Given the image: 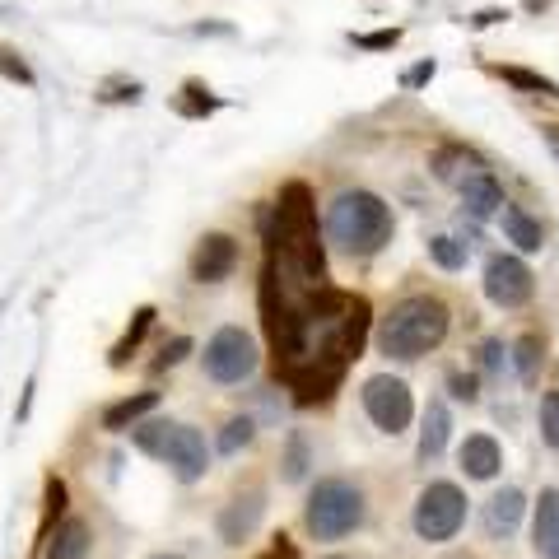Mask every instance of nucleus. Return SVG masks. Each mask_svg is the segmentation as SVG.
Here are the masks:
<instances>
[{
	"label": "nucleus",
	"instance_id": "obj_4",
	"mask_svg": "<svg viewBox=\"0 0 559 559\" xmlns=\"http://www.w3.org/2000/svg\"><path fill=\"white\" fill-rule=\"evenodd\" d=\"M303 522H308V532H313L317 541H341V536H350L359 522H364V490L350 485V480H341V476L317 480V490L308 494Z\"/></svg>",
	"mask_w": 559,
	"mask_h": 559
},
{
	"label": "nucleus",
	"instance_id": "obj_11",
	"mask_svg": "<svg viewBox=\"0 0 559 559\" xmlns=\"http://www.w3.org/2000/svg\"><path fill=\"white\" fill-rule=\"evenodd\" d=\"M261 513H266V494H261V490L238 494V499L219 513V541H224V546H243L247 536L257 532Z\"/></svg>",
	"mask_w": 559,
	"mask_h": 559
},
{
	"label": "nucleus",
	"instance_id": "obj_16",
	"mask_svg": "<svg viewBox=\"0 0 559 559\" xmlns=\"http://www.w3.org/2000/svg\"><path fill=\"white\" fill-rule=\"evenodd\" d=\"M219 108H224V98H219L205 80H182V89L173 94V112L187 117V122H205V117H215Z\"/></svg>",
	"mask_w": 559,
	"mask_h": 559
},
{
	"label": "nucleus",
	"instance_id": "obj_43",
	"mask_svg": "<svg viewBox=\"0 0 559 559\" xmlns=\"http://www.w3.org/2000/svg\"><path fill=\"white\" fill-rule=\"evenodd\" d=\"M336 559H341V555H336Z\"/></svg>",
	"mask_w": 559,
	"mask_h": 559
},
{
	"label": "nucleus",
	"instance_id": "obj_14",
	"mask_svg": "<svg viewBox=\"0 0 559 559\" xmlns=\"http://www.w3.org/2000/svg\"><path fill=\"white\" fill-rule=\"evenodd\" d=\"M462 205H466V215L476 219H490V215H499V210H504V187H499V182H494V173L490 168H485V173H476V178L471 182H462Z\"/></svg>",
	"mask_w": 559,
	"mask_h": 559
},
{
	"label": "nucleus",
	"instance_id": "obj_33",
	"mask_svg": "<svg viewBox=\"0 0 559 559\" xmlns=\"http://www.w3.org/2000/svg\"><path fill=\"white\" fill-rule=\"evenodd\" d=\"M196 345H191V336H178V341H168L164 350H159V359H154V373H164V369H178L182 359L191 355Z\"/></svg>",
	"mask_w": 559,
	"mask_h": 559
},
{
	"label": "nucleus",
	"instance_id": "obj_1",
	"mask_svg": "<svg viewBox=\"0 0 559 559\" xmlns=\"http://www.w3.org/2000/svg\"><path fill=\"white\" fill-rule=\"evenodd\" d=\"M261 327L271 336L275 378L289 387L294 406H322L336 396L350 364L364 355L373 308L350 289H317L303 303L285 308L271 289H257Z\"/></svg>",
	"mask_w": 559,
	"mask_h": 559
},
{
	"label": "nucleus",
	"instance_id": "obj_39",
	"mask_svg": "<svg viewBox=\"0 0 559 559\" xmlns=\"http://www.w3.org/2000/svg\"><path fill=\"white\" fill-rule=\"evenodd\" d=\"M485 369H490V373L504 369V345H499V341H485Z\"/></svg>",
	"mask_w": 559,
	"mask_h": 559
},
{
	"label": "nucleus",
	"instance_id": "obj_38",
	"mask_svg": "<svg viewBox=\"0 0 559 559\" xmlns=\"http://www.w3.org/2000/svg\"><path fill=\"white\" fill-rule=\"evenodd\" d=\"M508 19V10H480V14H471V28H494V24H504Z\"/></svg>",
	"mask_w": 559,
	"mask_h": 559
},
{
	"label": "nucleus",
	"instance_id": "obj_25",
	"mask_svg": "<svg viewBox=\"0 0 559 559\" xmlns=\"http://www.w3.org/2000/svg\"><path fill=\"white\" fill-rule=\"evenodd\" d=\"M0 80L19 84V89H33L38 84V75H33V66L24 61V52L14 47V42H0Z\"/></svg>",
	"mask_w": 559,
	"mask_h": 559
},
{
	"label": "nucleus",
	"instance_id": "obj_36",
	"mask_svg": "<svg viewBox=\"0 0 559 559\" xmlns=\"http://www.w3.org/2000/svg\"><path fill=\"white\" fill-rule=\"evenodd\" d=\"M448 387H452V396H457V401H466V406H471V401H480L476 378H471V373H448Z\"/></svg>",
	"mask_w": 559,
	"mask_h": 559
},
{
	"label": "nucleus",
	"instance_id": "obj_34",
	"mask_svg": "<svg viewBox=\"0 0 559 559\" xmlns=\"http://www.w3.org/2000/svg\"><path fill=\"white\" fill-rule=\"evenodd\" d=\"M541 434H546V443L559 452V392H550L546 401H541Z\"/></svg>",
	"mask_w": 559,
	"mask_h": 559
},
{
	"label": "nucleus",
	"instance_id": "obj_32",
	"mask_svg": "<svg viewBox=\"0 0 559 559\" xmlns=\"http://www.w3.org/2000/svg\"><path fill=\"white\" fill-rule=\"evenodd\" d=\"M401 42V28H378V33H355V47L359 52H392Z\"/></svg>",
	"mask_w": 559,
	"mask_h": 559
},
{
	"label": "nucleus",
	"instance_id": "obj_31",
	"mask_svg": "<svg viewBox=\"0 0 559 559\" xmlns=\"http://www.w3.org/2000/svg\"><path fill=\"white\" fill-rule=\"evenodd\" d=\"M98 103H136L140 98V80H126V75H112V80L98 84Z\"/></svg>",
	"mask_w": 559,
	"mask_h": 559
},
{
	"label": "nucleus",
	"instance_id": "obj_24",
	"mask_svg": "<svg viewBox=\"0 0 559 559\" xmlns=\"http://www.w3.org/2000/svg\"><path fill=\"white\" fill-rule=\"evenodd\" d=\"M513 364H518V378L527 382V387L541 378V364H546V345H541V336H536V331L518 336V345H513Z\"/></svg>",
	"mask_w": 559,
	"mask_h": 559
},
{
	"label": "nucleus",
	"instance_id": "obj_12",
	"mask_svg": "<svg viewBox=\"0 0 559 559\" xmlns=\"http://www.w3.org/2000/svg\"><path fill=\"white\" fill-rule=\"evenodd\" d=\"M434 178L448 182V187H462V182H471L476 173H485V159H480L476 150H466V145H443V150L434 154Z\"/></svg>",
	"mask_w": 559,
	"mask_h": 559
},
{
	"label": "nucleus",
	"instance_id": "obj_8",
	"mask_svg": "<svg viewBox=\"0 0 559 559\" xmlns=\"http://www.w3.org/2000/svg\"><path fill=\"white\" fill-rule=\"evenodd\" d=\"M532 294H536V275L522 257L499 252V257L485 261V299L490 303H499V308H522V303H532Z\"/></svg>",
	"mask_w": 559,
	"mask_h": 559
},
{
	"label": "nucleus",
	"instance_id": "obj_22",
	"mask_svg": "<svg viewBox=\"0 0 559 559\" xmlns=\"http://www.w3.org/2000/svg\"><path fill=\"white\" fill-rule=\"evenodd\" d=\"M522 508H527L522 490H499L490 504H485V522H490V532L494 536H508L522 522Z\"/></svg>",
	"mask_w": 559,
	"mask_h": 559
},
{
	"label": "nucleus",
	"instance_id": "obj_19",
	"mask_svg": "<svg viewBox=\"0 0 559 559\" xmlns=\"http://www.w3.org/2000/svg\"><path fill=\"white\" fill-rule=\"evenodd\" d=\"M159 406V392H136V396H122V401H112L108 410H103V429L108 434H122V429H136L150 410Z\"/></svg>",
	"mask_w": 559,
	"mask_h": 559
},
{
	"label": "nucleus",
	"instance_id": "obj_21",
	"mask_svg": "<svg viewBox=\"0 0 559 559\" xmlns=\"http://www.w3.org/2000/svg\"><path fill=\"white\" fill-rule=\"evenodd\" d=\"M154 317H159V313H154L150 303H145V308H136V313H131V327H126V331H122V341H117V345H112V350H108V364H112V369H126V364H131V355H136V350H140V341L150 336Z\"/></svg>",
	"mask_w": 559,
	"mask_h": 559
},
{
	"label": "nucleus",
	"instance_id": "obj_42",
	"mask_svg": "<svg viewBox=\"0 0 559 559\" xmlns=\"http://www.w3.org/2000/svg\"><path fill=\"white\" fill-rule=\"evenodd\" d=\"M154 559H182V555H154Z\"/></svg>",
	"mask_w": 559,
	"mask_h": 559
},
{
	"label": "nucleus",
	"instance_id": "obj_3",
	"mask_svg": "<svg viewBox=\"0 0 559 559\" xmlns=\"http://www.w3.org/2000/svg\"><path fill=\"white\" fill-rule=\"evenodd\" d=\"M448 303L429 299V294H415V299H401L392 313L382 317V331H378V345L382 355L392 359H420L429 350L448 341Z\"/></svg>",
	"mask_w": 559,
	"mask_h": 559
},
{
	"label": "nucleus",
	"instance_id": "obj_10",
	"mask_svg": "<svg viewBox=\"0 0 559 559\" xmlns=\"http://www.w3.org/2000/svg\"><path fill=\"white\" fill-rule=\"evenodd\" d=\"M233 266H238V243H233L229 233H205L196 252H191V280L196 285H219V280H229Z\"/></svg>",
	"mask_w": 559,
	"mask_h": 559
},
{
	"label": "nucleus",
	"instance_id": "obj_18",
	"mask_svg": "<svg viewBox=\"0 0 559 559\" xmlns=\"http://www.w3.org/2000/svg\"><path fill=\"white\" fill-rule=\"evenodd\" d=\"M94 546V532L84 518H66L56 527V536H47V559H84Z\"/></svg>",
	"mask_w": 559,
	"mask_h": 559
},
{
	"label": "nucleus",
	"instance_id": "obj_13",
	"mask_svg": "<svg viewBox=\"0 0 559 559\" xmlns=\"http://www.w3.org/2000/svg\"><path fill=\"white\" fill-rule=\"evenodd\" d=\"M457 462H462V471L471 480H494L499 466H504V452H499V443L490 434H471L462 443V452H457Z\"/></svg>",
	"mask_w": 559,
	"mask_h": 559
},
{
	"label": "nucleus",
	"instance_id": "obj_7",
	"mask_svg": "<svg viewBox=\"0 0 559 559\" xmlns=\"http://www.w3.org/2000/svg\"><path fill=\"white\" fill-rule=\"evenodd\" d=\"M364 410H369V420L378 424L382 434H401L415 415V401H410V387L392 373H378V378L364 382Z\"/></svg>",
	"mask_w": 559,
	"mask_h": 559
},
{
	"label": "nucleus",
	"instance_id": "obj_37",
	"mask_svg": "<svg viewBox=\"0 0 559 559\" xmlns=\"http://www.w3.org/2000/svg\"><path fill=\"white\" fill-rule=\"evenodd\" d=\"M257 559H299V550H294V541H289V536H275L271 550H266V555H257Z\"/></svg>",
	"mask_w": 559,
	"mask_h": 559
},
{
	"label": "nucleus",
	"instance_id": "obj_30",
	"mask_svg": "<svg viewBox=\"0 0 559 559\" xmlns=\"http://www.w3.org/2000/svg\"><path fill=\"white\" fill-rule=\"evenodd\" d=\"M252 438H257V424L247 420V415H238V420L224 424V434H219V452H229V457H233V452L247 448Z\"/></svg>",
	"mask_w": 559,
	"mask_h": 559
},
{
	"label": "nucleus",
	"instance_id": "obj_20",
	"mask_svg": "<svg viewBox=\"0 0 559 559\" xmlns=\"http://www.w3.org/2000/svg\"><path fill=\"white\" fill-rule=\"evenodd\" d=\"M448 434H452V415L443 401H429V410H424V429H420V462H434V457H443V448H448Z\"/></svg>",
	"mask_w": 559,
	"mask_h": 559
},
{
	"label": "nucleus",
	"instance_id": "obj_28",
	"mask_svg": "<svg viewBox=\"0 0 559 559\" xmlns=\"http://www.w3.org/2000/svg\"><path fill=\"white\" fill-rule=\"evenodd\" d=\"M429 257H434L443 271H462L466 266V243H457V238H448V233H438V238H429Z\"/></svg>",
	"mask_w": 559,
	"mask_h": 559
},
{
	"label": "nucleus",
	"instance_id": "obj_17",
	"mask_svg": "<svg viewBox=\"0 0 559 559\" xmlns=\"http://www.w3.org/2000/svg\"><path fill=\"white\" fill-rule=\"evenodd\" d=\"M499 219H504L508 243L518 247V252H541V247H546V229H541V219H532L522 205H504Z\"/></svg>",
	"mask_w": 559,
	"mask_h": 559
},
{
	"label": "nucleus",
	"instance_id": "obj_15",
	"mask_svg": "<svg viewBox=\"0 0 559 559\" xmlns=\"http://www.w3.org/2000/svg\"><path fill=\"white\" fill-rule=\"evenodd\" d=\"M532 546L541 550V559H559V490H541L536 499Z\"/></svg>",
	"mask_w": 559,
	"mask_h": 559
},
{
	"label": "nucleus",
	"instance_id": "obj_26",
	"mask_svg": "<svg viewBox=\"0 0 559 559\" xmlns=\"http://www.w3.org/2000/svg\"><path fill=\"white\" fill-rule=\"evenodd\" d=\"M168 434H173L168 420H150V424H136V429H131V438H136V448L145 452V457H164Z\"/></svg>",
	"mask_w": 559,
	"mask_h": 559
},
{
	"label": "nucleus",
	"instance_id": "obj_41",
	"mask_svg": "<svg viewBox=\"0 0 559 559\" xmlns=\"http://www.w3.org/2000/svg\"><path fill=\"white\" fill-rule=\"evenodd\" d=\"M522 10H527V14H546L550 0H522Z\"/></svg>",
	"mask_w": 559,
	"mask_h": 559
},
{
	"label": "nucleus",
	"instance_id": "obj_40",
	"mask_svg": "<svg viewBox=\"0 0 559 559\" xmlns=\"http://www.w3.org/2000/svg\"><path fill=\"white\" fill-rule=\"evenodd\" d=\"M541 140H546V145H550V154L559 159V126H541Z\"/></svg>",
	"mask_w": 559,
	"mask_h": 559
},
{
	"label": "nucleus",
	"instance_id": "obj_27",
	"mask_svg": "<svg viewBox=\"0 0 559 559\" xmlns=\"http://www.w3.org/2000/svg\"><path fill=\"white\" fill-rule=\"evenodd\" d=\"M66 513V480L61 476H47V499H42V532L38 541H47L52 536V522Z\"/></svg>",
	"mask_w": 559,
	"mask_h": 559
},
{
	"label": "nucleus",
	"instance_id": "obj_2",
	"mask_svg": "<svg viewBox=\"0 0 559 559\" xmlns=\"http://www.w3.org/2000/svg\"><path fill=\"white\" fill-rule=\"evenodd\" d=\"M392 205L373 196V191H341L327 210V233L331 243L350 252V257H373L392 243Z\"/></svg>",
	"mask_w": 559,
	"mask_h": 559
},
{
	"label": "nucleus",
	"instance_id": "obj_9",
	"mask_svg": "<svg viewBox=\"0 0 559 559\" xmlns=\"http://www.w3.org/2000/svg\"><path fill=\"white\" fill-rule=\"evenodd\" d=\"M164 462L173 466V476L182 485H196V480L210 471V452H205V434L191 429V424H173L168 434V448H164Z\"/></svg>",
	"mask_w": 559,
	"mask_h": 559
},
{
	"label": "nucleus",
	"instance_id": "obj_6",
	"mask_svg": "<svg viewBox=\"0 0 559 559\" xmlns=\"http://www.w3.org/2000/svg\"><path fill=\"white\" fill-rule=\"evenodd\" d=\"M205 373L215 382H224V387L252 378L257 373V341L243 327H219L210 336V345H205Z\"/></svg>",
	"mask_w": 559,
	"mask_h": 559
},
{
	"label": "nucleus",
	"instance_id": "obj_29",
	"mask_svg": "<svg viewBox=\"0 0 559 559\" xmlns=\"http://www.w3.org/2000/svg\"><path fill=\"white\" fill-rule=\"evenodd\" d=\"M280 466H285V471H280L285 480H303V471H308V438H303V434H289Z\"/></svg>",
	"mask_w": 559,
	"mask_h": 559
},
{
	"label": "nucleus",
	"instance_id": "obj_35",
	"mask_svg": "<svg viewBox=\"0 0 559 559\" xmlns=\"http://www.w3.org/2000/svg\"><path fill=\"white\" fill-rule=\"evenodd\" d=\"M434 75H438V61H434V56H424L420 66H410L406 75H401V84H406V89H424Z\"/></svg>",
	"mask_w": 559,
	"mask_h": 559
},
{
	"label": "nucleus",
	"instance_id": "obj_23",
	"mask_svg": "<svg viewBox=\"0 0 559 559\" xmlns=\"http://www.w3.org/2000/svg\"><path fill=\"white\" fill-rule=\"evenodd\" d=\"M494 75L504 84H513V89H522V94H536V98H559V84L546 80L541 70H527V66H494Z\"/></svg>",
	"mask_w": 559,
	"mask_h": 559
},
{
	"label": "nucleus",
	"instance_id": "obj_5",
	"mask_svg": "<svg viewBox=\"0 0 559 559\" xmlns=\"http://www.w3.org/2000/svg\"><path fill=\"white\" fill-rule=\"evenodd\" d=\"M462 522H466V494L452 480H434L415 504V536L438 546V541H452L462 532Z\"/></svg>",
	"mask_w": 559,
	"mask_h": 559
}]
</instances>
